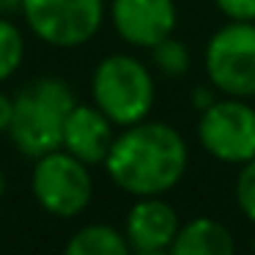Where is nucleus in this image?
I'll list each match as a JSON object with an SVG mask.
<instances>
[{
  "label": "nucleus",
  "mask_w": 255,
  "mask_h": 255,
  "mask_svg": "<svg viewBox=\"0 0 255 255\" xmlns=\"http://www.w3.org/2000/svg\"><path fill=\"white\" fill-rule=\"evenodd\" d=\"M189 148L181 132L162 121H143L124 127L110 145L105 170L118 189L132 198L165 195L184 178Z\"/></svg>",
  "instance_id": "nucleus-1"
},
{
  "label": "nucleus",
  "mask_w": 255,
  "mask_h": 255,
  "mask_svg": "<svg viewBox=\"0 0 255 255\" xmlns=\"http://www.w3.org/2000/svg\"><path fill=\"white\" fill-rule=\"evenodd\" d=\"M11 99L14 110L6 134L14 148L30 159L61 148L66 118L77 105L72 85L63 77L47 74L22 85Z\"/></svg>",
  "instance_id": "nucleus-2"
},
{
  "label": "nucleus",
  "mask_w": 255,
  "mask_h": 255,
  "mask_svg": "<svg viewBox=\"0 0 255 255\" xmlns=\"http://www.w3.org/2000/svg\"><path fill=\"white\" fill-rule=\"evenodd\" d=\"M154 96L156 85L151 69L140 58L116 52L96 63L91 77V99L116 127L124 129L148 118Z\"/></svg>",
  "instance_id": "nucleus-3"
},
{
  "label": "nucleus",
  "mask_w": 255,
  "mask_h": 255,
  "mask_svg": "<svg viewBox=\"0 0 255 255\" xmlns=\"http://www.w3.org/2000/svg\"><path fill=\"white\" fill-rule=\"evenodd\" d=\"M30 192L41 211L58 220L80 217L94 200V176L85 162L66 148H55L33 159Z\"/></svg>",
  "instance_id": "nucleus-4"
},
{
  "label": "nucleus",
  "mask_w": 255,
  "mask_h": 255,
  "mask_svg": "<svg viewBox=\"0 0 255 255\" xmlns=\"http://www.w3.org/2000/svg\"><path fill=\"white\" fill-rule=\"evenodd\" d=\"M105 14V0H22L28 30L58 50L88 44L102 30Z\"/></svg>",
  "instance_id": "nucleus-5"
},
{
  "label": "nucleus",
  "mask_w": 255,
  "mask_h": 255,
  "mask_svg": "<svg viewBox=\"0 0 255 255\" xmlns=\"http://www.w3.org/2000/svg\"><path fill=\"white\" fill-rule=\"evenodd\" d=\"M206 74L225 96H255V22L231 19L206 44Z\"/></svg>",
  "instance_id": "nucleus-6"
},
{
  "label": "nucleus",
  "mask_w": 255,
  "mask_h": 255,
  "mask_svg": "<svg viewBox=\"0 0 255 255\" xmlns=\"http://www.w3.org/2000/svg\"><path fill=\"white\" fill-rule=\"evenodd\" d=\"M198 140L214 159L244 165L255 156V107L244 99L225 96L200 110Z\"/></svg>",
  "instance_id": "nucleus-7"
},
{
  "label": "nucleus",
  "mask_w": 255,
  "mask_h": 255,
  "mask_svg": "<svg viewBox=\"0 0 255 255\" xmlns=\"http://www.w3.org/2000/svg\"><path fill=\"white\" fill-rule=\"evenodd\" d=\"M110 22L127 44L151 50L176 30V0H110Z\"/></svg>",
  "instance_id": "nucleus-8"
},
{
  "label": "nucleus",
  "mask_w": 255,
  "mask_h": 255,
  "mask_svg": "<svg viewBox=\"0 0 255 255\" xmlns=\"http://www.w3.org/2000/svg\"><path fill=\"white\" fill-rule=\"evenodd\" d=\"M178 228H181L178 211L162 195H148V198H137V203L129 209L127 222H124V236L132 253L159 255L170 253Z\"/></svg>",
  "instance_id": "nucleus-9"
},
{
  "label": "nucleus",
  "mask_w": 255,
  "mask_h": 255,
  "mask_svg": "<svg viewBox=\"0 0 255 255\" xmlns=\"http://www.w3.org/2000/svg\"><path fill=\"white\" fill-rule=\"evenodd\" d=\"M116 140V124L96 105H74L63 127V145L72 156L85 162L88 167L105 165L110 145Z\"/></svg>",
  "instance_id": "nucleus-10"
},
{
  "label": "nucleus",
  "mask_w": 255,
  "mask_h": 255,
  "mask_svg": "<svg viewBox=\"0 0 255 255\" xmlns=\"http://www.w3.org/2000/svg\"><path fill=\"white\" fill-rule=\"evenodd\" d=\"M236 250L231 231L222 222L211 217H198L189 220L187 225L178 228L176 242L170 253L173 255H231Z\"/></svg>",
  "instance_id": "nucleus-11"
},
{
  "label": "nucleus",
  "mask_w": 255,
  "mask_h": 255,
  "mask_svg": "<svg viewBox=\"0 0 255 255\" xmlns=\"http://www.w3.org/2000/svg\"><path fill=\"white\" fill-rule=\"evenodd\" d=\"M66 253L69 255H127L132 250H129L124 231H118L116 225L91 222V225H83L66 242Z\"/></svg>",
  "instance_id": "nucleus-12"
},
{
  "label": "nucleus",
  "mask_w": 255,
  "mask_h": 255,
  "mask_svg": "<svg viewBox=\"0 0 255 255\" xmlns=\"http://www.w3.org/2000/svg\"><path fill=\"white\" fill-rule=\"evenodd\" d=\"M25 36L11 17H0V85L11 80L25 61Z\"/></svg>",
  "instance_id": "nucleus-13"
},
{
  "label": "nucleus",
  "mask_w": 255,
  "mask_h": 255,
  "mask_svg": "<svg viewBox=\"0 0 255 255\" xmlns=\"http://www.w3.org/2000/svg\"><path fill=\"white\" fill-rule=\"evenodd\" d=\"M151 63H154L156 72H162L165 77H181L189 69V50L178 39L167 36L159 44L151 47Z\"/></svg>",
  "instance_id": "nucleus-14"
},
{
  "label": "nucleus",
  "mask_w": 255,
  "mask_h": 255,
  "mask_svg": "<svg viewBox=\"0 0 255 255\" xmlns=\"http://www.w3.org/2000/svg\"><path fill=\"white\" fill-rule=\"evenodd\" d=\"M236 203L250 222H255V156L239 167L236 176Z\"/></svg>",
  "instance_id": "nucleus-15"
},
{
  "label": "nucleus",
  "mask_w": 255,
  "mask_h": 255,
  "mask_svg": "<svg viewBox=\"0 0 255 255\" xmlns=\"http://www.w3.org/2000/svg\"><path fill=\"white\" fill-rule=\"evenodd\" d=\"M214 3L228 19L255 22V0H214Z\"/></svg>",
  "instance_id": "nucleus-16"
},
{
  "label": "nucleus",
  "mask_w": 255,
  "mask_h": 255,
  "mask_svg": "<svg viewBox=\"0 0 255 255\" xmlns=\"http://www.w3.org/2000/svg\"><path fill=\"white\" fill-rule=\"evenodd\" d=\"M11 110H14V99L0 88V134L8 132V124H11Z\"/></svg>",
  "instance_id": "nucleus-17"
},
{
  "label": "nucleus",
  "mask_w": 255,
  "mask_h": 255,
  "mask_svg": "<svg viewBox=\"0 0 255 255\" xmlns=\"http://www.w3.org/2000/svg\"><path fill=\"white\" fill-rule=\"evenodd\" d=\"M22 14V0H0V17Z\"/></svg>",
  "instance_id": "nucleus-18"
},
{
  "label": "nucleus",
  "mask_w": 255,
  "mask_h": 255,
  "mask_svg": "<svg viewBox=\"0 0 255 255\" xmlns=\"http://www.w3.org/2000/svg\"><path fill=\"white\" fill-rule=\"evenodd\" d=\"M3 195H6V173L0 167V200H3Z\"/></svg>",
  "instance_id": "nucleus-19"
},
{
  "label": "nucleus",
  "mask_w": 255,
  "mask_h": 255,
  "mask_svg": "<svg viewBox=\"0 0 255 255\" xmlns=\"http://www.w3.org/2000/svg\"><path fill=\"white\" fill-rule=\"evenodd\" d=\"M253 250H255V239H253Z\"/></svg>",
  "instance_id": "nucleus-20"
}]
</instances>
